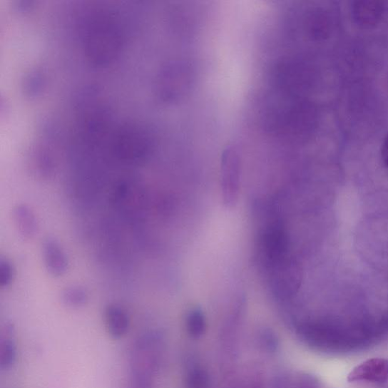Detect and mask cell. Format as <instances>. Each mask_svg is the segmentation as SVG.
<instances>
[{
    "label": "cell",
    "mask_w": 388,
    "mask_h": 388,
    "mask_svg": "<svg viewBox=\"0 0 388 388\" xmlns=\"http://www.w3.org/2000/svg\"><path fill=\"white\" fill-rule=\"evenodd\" d=\"M242 160L230 133L220 155V173L223 200L226 208L237 204L242 172Z\"/></svg>",
    "instance_id": "cell-1"
},
{
    "label": "cell",
    "mask_w": 388,
    "mask_h": 388,
    "mask_svg": "<svg viewBox=\"0 0 388 388\" xmlns=\"http://www.w3.org/2000/svg\"><path fill=\"white\" fill-rule=\"evenodd\" d=\"M388 380V359L372 358L364 361L352 370L347 376V381L384 383Z\"/></svg>",
    "instance_id": "cell-2"
},
{
    "label": "cell",
    "mask_w": 388,
    "mask_h": 388,
    "mask_svg": "<svg viewBox=\"0 0 388 388\" xmlns=\"http://www.w3.org/2000/svg\"><path fill=\"white\" fill-rule=\"evenodd\" d=\"M44 261L48 273L54 277L64 275L68 270V260L63 247L52 238L44 240L42 247Z\"/></svg>",
    "instance_id": "cell-3"
},
{
    "label": "cell",
    "mask_w": 388,
    "mask_h": 388,
    "mask_svg": "<svg viewBox=\"0 0 388 388\" xmlns=\"http://www.w3.org/2000/svg\"><path fill=\"white\" fill-rule=\"evenodd\" d=\"M107 332L113 339L123 338L128 332L130 320L128 313L118 305H109L105 310Z\"/></svg>",
    "instance_id": "cell-4"
},
{
    "label": "cell",
    "mask_w": 388,
    "mask_h": 388,
    "mask_svg": "<svg viewBox=\"0 0 388 388\" xmlns=\"http://www.w3.org/2000/svg\"><path fill=\"white\" fill-rule=\"evenodd\" d=\"M14 220L20 236L23 239H31L38 230V220L28 205L20 204L14 210Z\"/></svg>",
    "instance_id": "cell-5"
},
{
    "label": "cell",
    "mask_w": 388,
    "mask_h": 388,
    "mask_svg": "<svg viewBox=\"0 0 388 388\" xmlns=\"http://www.w3.org/2000/svg\"><path fill=\"white\" fill-rule=\"evenodd\" d=\"M5 332L0 346V368L7 370L14 367L16 361L17 351L11 327L6 326Z\"/></svg>",
    "instance_id": "cell-6"
},
{
    "label": "cell",
    "mask_w": 388,
    "mask_h": 388,
    "mask_svg": "<svg viewBox=\"0 0 388 388\" xmlns=\"http://www.w3.org/2000/svg\"><path fill=\"white\" fill-rule=\"evenodd\" d=\"M383 11L382 5L376 2H357L354 6L356 19L363 26L377 23Z\"/></svg>",
    "instance_id": "cell-7"
},
{
    "label": "cell",
    "mask_w": 388,
    "mask_h": 388,
    "mask_svg": "<svg viewBox=\"0 0 388 388\" xmlns=\"http://www.w3.org/2000/svg\"><path fill=\"white\" fill-rule=\"evenodd\" d=\"M188 333L193 338L200 337L205 332L206 321L203 312L199 309L192 310L186 319Z\"/></svg>",
    "instance_id": "cell-8"
},
{
    "label": "cell",
    "mask_w": 388,
    "mask_h": 388,
    "mask_svg": "<svg viewBox=\"0 0 388 388\" xmlns=\"http://www.w3.org/2000/svg\"><path fill=\"white\" fill-rule=\"evenodd\" d=\"M63 301L69 307L78 308L86 305L88 300L87 290L80 286H71L64 290Z\"/></svg>",
    "instance_id": "cell-9"
},
{
    "label": "cell",
    "mask_w": 388,
    "mask_h": 388,
    "mask_svg": "<svg viewBox=\"0 0 388 388\" xmlns=\"http://www.w3.org/2000/svg\"><path fill=\"white\" fill-rule=\"evenodd\" d=\"M186 386L187 388H210V375L202 368H194L188 374Z\"/></svg>",
    "instance_id": "cell-10"
},
{
    "label": "cell",
    "mask_w": 388,
    "mask_h": 388,
    "mask_svg": "<svg viewBox=\"0 0 388 388\" xmlns=\"http://www.w3.org/2000/svg\"><path fill=\"white\" fill-rule=\"evenodd\" d=\"M16 270L14 265L4 258L0 261V284L2 287H8L14 281Z\"/></svg>",
    "instance_id": "cell-11"
},
{
    "label": "cell",
    "mask_w": 388,
    "mask_h": 388,
    "mask_svg": "<svg viewBox=\"0 0 388 388\" xmlns=\"http://www.w3.org/2000/svg\"><path fill=\"white\" fill-rule=\"evenodd\" d=\"M295 388H321V384L315 376L302 374L297 379Z\"/></svg>",
    "instance_id": "cell-12"
},
{
    "label": "cell",
    "mask_w": 388,
    "mask_h": 388,
    "mask_svg": "<svg viewBox=\"0 0 388 388\" xmlns=\"http://www.w3.org/2000/svg\"><path fill=\"white\" fill-rule=\"evenodd\" d=\"M382 159L385 166L388 168V133L386 136L385 138L382 145Z\"/></svg>",
    "instance_id": "cell-13"
}]
</instances>
